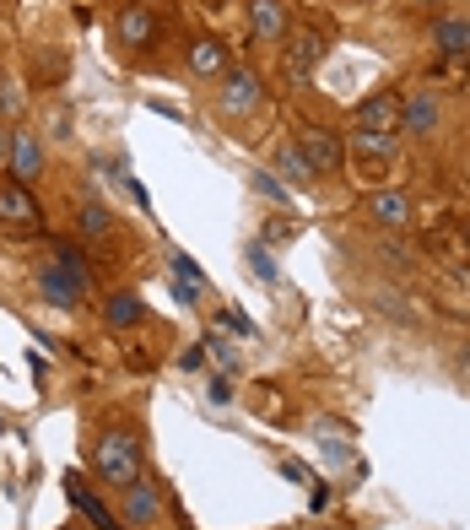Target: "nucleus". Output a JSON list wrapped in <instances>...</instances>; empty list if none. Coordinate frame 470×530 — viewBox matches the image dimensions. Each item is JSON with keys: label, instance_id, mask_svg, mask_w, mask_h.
<instances>
[{"label": "nucleus", "instance_id": "nucleus-1", "mask_svg": "<svg viewBox=\"0 0 470 530\" xmlns=\"http://www.w3.org/2000/svg\"><path fill=\"white\" fill-rule=\"evenodd\" d=\"M38 293L55 303V309H76V303H82V293H87V260L76 255L71 244H60L55 260L38 265Z\"/></svg>", "mask_w": 470, "mask_h": 530}, {"label": "nucleus", "instance_id": "nucleus-2", "mask_svg": "<svg viewBox=\"0 0 470 530\" xmlns=\"http://www.w3.org/2000/svg\"><path fill=\"white\" fill-rule=\"evenodd\" d=\"M98 476L109 487H119V493L141 476V439L130 428H109L98 439Z\"/></svg>", "mask_w": 470, "mask_h": 530}, {"label": "nucleus", "instance_id": "nucleus-3", "mask_svg": "<svg viewBox=\"0 0 470 530\" xmlns=\"http://www.w3.org/2000/svg\"><path fill=\"white\" fill-rule=\"evenodd\" d=\"M260 103H265L260 71H249V65H233V71L222 76V87H217V109L233 114V119H244V114L260 109Z\"/></svg>", "mask_w": 470, "mask_h": 530}, {"label": "nucleus", "instance_id": "nucleus-4", "mask_svg": "<svg viewBox=\"0 0 470 530\" xmlns=\"http://www.w3.org/2000/svg\"><path fill=\"white\" fill-rule=\"evenodd\" d=\"M319 60H325V38H319L314 28L287 33V49H281V76H287V82H303V76H314Z\"/></svg>", "mask_w": 470, "mask_h": 530}, {"label": "nucleus", "instance_id": "nucleus-5", "mask_svg": "<svg viewBox=\"0 0 470 530\" xmlns=\"http://www.w3.org/2000/svg\"><path fill=\"white\" fill-rule=\"evenodd\" d=\"M352 130H384V136H395L400 130V98L395 92H368L352 109Z\"/></svg>", "mask_w": 470, "mask_h": 530}, {"label": "nucleus", "instance_id": "nucleus-6", "mask_svg": "<svg viewBox=\"0 0 470 530\" xmlns=\"http://www.w3.org/2000/svg\"><path fill=\"white\" fill-rule=\"evenodd\" d=\"M298 152L308 157V168H314V174H335V168L346 163L341 136H330V130H303V136H298Z\"/></svg>", "mask_w": 470, "mask_h": 530}, {"label": "nucleus", "instance_id": "nucleus-7", "mask_svg": "<svg viewBox=\"0 0 470 530\" xmlns=\"http://www.w3.org/2000/svg\"><path fill=\"white\" fill-rule=\"evenodd\" d=\"M11 174H17V184H33L38 174H44V136H33V130H11Z\"/></svg>", "mask_w": 470, "mask_h": 530}, {"label": "nucleus", "instance_id": "nucleus-8", "mask_svg": "<svg viewBox=\"0 0 470 530\" xmlns=\"http://www.w3.org/2000/svg\"><path fill=\"white\" fill-rule=\"evenodd\" d=\"M0 222H6V228H33L38 222V201L28 195V184H0Z\"/></svg>", "mask_w": 470, "mask_h": 530}, {"label": "nucleus", "instance_id": "nucleus-9", "mask_svg": "<svg viewBox=\"0 0 470 530\" xmlns=\"http://www.w3.org/2000/svg\"><path fill=\"white\" fill-rule=\"evenodd\" d=\"M433 125H438V98L433 92H411L406 103H400V130L406 136H433Z\"/></svg>", "mask_w": 470, "mask_h": 530}, {"label": "nucleus", "instance_id": "nucleus-10", "mask_svg": "<svg viewBox=\"0 0 470 530\" xmlns=\"http://www.w3.org/2000/svg\"><path fill=\"white\" fill-rule=\"evenodd\" d=\"M125 514H130V525H136V530H152L157 525L163 503H157V487L146 482V476H136V482L125 487Z\"/></svg>", "mask_w": 470, "mask_h": 530}, {"label": "nucleus", "instance_id": "nucleus-11", "mask_svg": "<svg viewBox=\"0 0 470 530\" xmlns=\"http://www.w3.org/2000/svg\"><path fill=\"white\" fill-rule=\"evenodd\" d=\"M157 38V22H152V6H125L119 11V44L130 49H146Z\"/></svg>", "mask_w": 470, "mask_h": 530}, {"label": "nucleus", "instance_id": "nucleus-12", "mask_svg": "<svg viewBox=\"0 0 470 530\" xmlns=\"http://www.w3.org/2000/svg\"><path fill=\"white\" fill-rule=\"evenodd\" d=\"M65 493H71V503H76V509H82V514H87V520L98 525V530H125V525H119L109 509H103V498H98V493H87V487H82V476H65Z\"/></svg>", "mask_w": 470, "mask_h": 530}, {"label": "nucleus", "instance_id": "nucleus-13", "mask_svg": "<svg viewBox=\"0 0 470 530\" xmlns=\"http://www.w3.org/2000/svg\"><path fill=\"white\" fill-rule=\"evenodd\" d=\"M190 71L195 76H227L233 65H227V49L217 44V38H195L190 44Z\"/></svg>", "mask_w": 470, "mask_h": 530}, {"label": "nucleus", "instance_id": "nucleus-14", "mask_svg": "<svg viewBox=\"0 0 470 530\" xmlns=\"http://www.w3.org/2000/svg\"><path fill=\"white\" fill-rule=\"evenodd\" d=\"M368 211H373V222H384V228H406L411 222V201L400 190H379L368 201Z\"/></svg>", "mask_w": 470, "mask_h": 530}, {"label": "nucleus", "instance_id": "nucleus-15", "mask_svg": "<svg viewBox=\"0 0 470 530\" xmlns=\"http://www.w3.org/2000/svg\"><path fill=\"white\" fill-rule=\"evenodd\" d=\"M249 28H254V38H281L287 33L281 0H249Z\"/></svg>", "mask_w": 470, "mask_h": 530}, {"label": "nucleus", "instance_id": "nucleus-16", "mask_svg": "<svg viewBox=\"0 0 470 530\" xmlns=\"http://www.w3.org/2000/svg\"><path fill=\"white\" fill-rule=\"evenodd\" d=\"M433 44L443 55H470V17H443L433 28Z\"/></svg>", "mask_w": 470, "mask_h": 530}, {"label": "nucleus", "instance_id": "nucleus-17", "mask_svg": "<svg viewBox=\"0 0 470 530\" xmlns=\"http://www.w3.org/2000/svg\"><path fill=\"white\" fill-rule=\"evenodd\" d=\"M352 152L362 163H389L395 157V136H384V130H352Z\"/></svg>", "mask_w": 470, "mask_h": 530}, {"label": "nucleus", "instance_id": "nucleus-18", "mask_svg": "<svg viewBox=\"0 0 470 530\" xmlns=\"http://www.w3.org/2000/svg\"><path fill=\"white\" fill-rule=\"evenodd\" d=\"M141 298L136 293H114L109 303H103V320H109L114 330H130V325H141Z\"/></svg>", "mask_w": 470, "mask_h": 530}, {"label": "nucleus", "instance_id": "nucleus-19", "mask_svg": "<svg viewBox=\"0 0 470 530\" xmlns=\"http://www.w3.org/2000/svg\"><path fill=\"white\" fill-rule=\"evenodd\" d=\"M276 168H281V179H292V184H308V179H314V168H308V157L298 152V141H292V147H281Z\"/></svg>", "mask_w": 470, "mask_h": 530}, {"label": "nucleus", "instance_id": "nucleus-20", "mask_svg": "<svg viewBox=\"0 0 470 530\" xmlns=\"http://www.w3.org/2000/svg\"><path fill=\"white\" fill-rule=\"evenodd\" d=\"M76 228H82V238H103V233H109V211H103V201H87L82 211H76Z\"/></svg>", "mask_w": 470, "mask_h": 530}, {"label": "nucleus", "instance_id": "nucleus-21", "mask_svg": "<svg viewBox=\"0 0 470 530\" xmlns=\"http://www.w3.org/2000/svg\"><path fill=\"white\" fill-rule=\"evenodd\" d=\"M249 271L260 276V282H276V260H271V249H260V244H249Z\"/></svg>", "mask_w": 470, "mask_h": 530}, {"label": "nucleus", "instance_id": "nucleus-22", "mask_svg": "<svg viewBox=\"0 0 470 530\" xmlns=\"http://www.w3.org/2000/svg\"><path fill=\"white\" fill-rule=\"evenodd\" d=\"M173 276H184V282L200 287V265H195L190 255H179V249H173Z\"/></svg>", "mask_w": 470, "mask_h": 530}, {"label": "nucleus", "instance_id": "nucleus-23", "mask_svg": "<svg viewBox=\"0 0 470 530\" xmlns=\"http://www.w3.org/2000/svg\"><path fill=\"white\" fill-rule=\"evenodd\" d=\"M254 190L271 195V201H287V190H281V179H276V174H254Z\"/></svg>", "mask_w": 470, "mask_h": 530}, {"label": "nucleus", "instance_id": "nucleus-24", "mask_svg": "<svg viewBox=\"0 0 470 530\" xmlns=\"http://www.w3.org/2000/svg\"><path fill=\"white\" fill-rule=\"evenodd\" d=\"M195 298H200V287H195V282H184V276H173V303H184V309H190Z\"/></svg>", "mask_w": 470, "mask_h": 530}, {"label": "nucleus", "instance_id": "nucleus-25", "mask_svg": "<svg viewBox=\"0 0 470 530\" xmlns=\"http://www.w3.org/2000/svg\"><path fill=\"white\" fill-rule=\"evenodd\" d=\"M325 455H330V460H346V455H352V444H341V433L325 428Z\"/></svg>", "mask_w": 470, "mask_h": 530}, {"label": "nucleus", "instance_id": "nucleus-26", "mask_svg": "<svg viewBox=\"0 0 470 530\" xmlns=\"http://www.w3.org/2000/svg\"><path fill=\"white\" fill-rule=\"evenodd\" d=\"M211 401H217V406H227V401H233V384H227V379H211Z\"/></svg>", "mask_w": 470, "mask_h": 530}, {"label": "nucleus", "instance_id": "nucleus-27", "mask_svg": "<svg viewBox=\"0 0 470 530\" xmlns=\"http://www.w3.org/2000/svg\"><path fill=\"white\" fill-rule=\"evenodd\" d=\"M0 114H22V98H17V92L0 87Z\"/></svg>", "mask_w": 470, "mask_h": 530}, {"label": "nucleus", "instance_id": "nucleus-28", "mask_svg": "<svg viewBox=\"0 0 470 530\" xmlns=\"http://www.w3.org/2000/svg\"><path fill=\"white\" fill-rule=\"evenodd\" d=\"M281 471H287V482H314V476H308L298 460H281Z\"/></svg>", "mask_w": 470, "mask_h": 530}, {"label": "nucleus", "instance_id": "nucleus-29", "mask_svg": "<svg viewBox=\"0 0 470 530\" xmlns=\"http://www.w3.org/2000/svg\"><path fill=\"white\" fill-rule=\"evenodd\" d=\"M6 157H11V130L0 125V163H6Z\"/></svg>", "mask_w": 470, "mask_h": 530}, {"label": "nucleus", "instance_id": "nucleus-30", "mask_svg": "<svg viewBox=\"0 0 470 530\" xmlns=\"http://www.w3.org/2000/svg\"><path fill=\"white\" fill-rule=\"evenodd\" d=\"M0 87H6V71H0Z\"/></svg>", "mask_w": 470, "mask_h": 530}]
</instances>
